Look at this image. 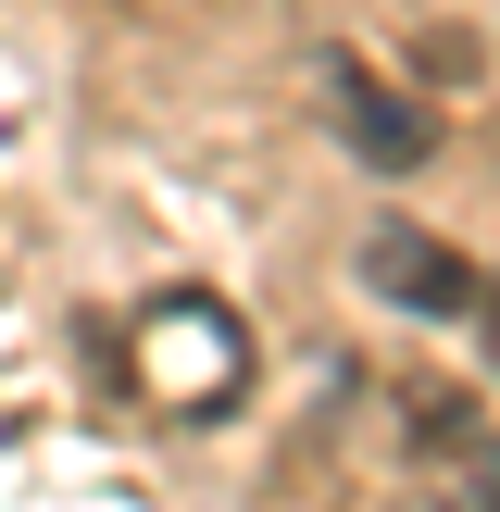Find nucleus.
I'll return each mask as SVG.
<instances>
[{"label": "nucleus", "mask_w": 500, "mask_h": 512, "mask_svg": "<svg viewBox=\"0 0 500 512\" xmlns=\"http://www.w3.org/2000/svg\"><path fill=\"white\" fill-rule=\"evenodd\" d=\"M325 113H338V138H350V163H363V175H413L425 150H438V125H425L388 75H363L350 50L325 63Z\"/></svg>", "instance_id": "obj_1"}, {"label": "nucleus", "mask_w": 500, "mask_h": 512, "mask_svg": "<svg viewBox=\"0 0 500 512\" xmlns=\"http://www.w3.org/2000/svg\"><path fill=\"white\" fill-rule=\"evenodd\" d=\"M363 288L400 300V313H425V325H450V313L488 300V288H475V263H463L450 238H425V225H375V238H363Z\"/></svg>", "instance_id": "obj_2"}, {"label": "nucleus", "mask_w": 500, "mask_h": 512, "mask_svg": "<svg viewBox=\"0 0 500 512\" xmlns=\"http://www.w3.org/2000/svg\"><path fill=\"white\" fill-rule=\"evenodd\" d=\"M475 512H500V450H488V463H475Z\"/></svg>", "instance_id": "obj_3"}, {"label": "nucleus", "mask_w": 500, "mask_h": 512, "mask_svg": "<svg viewBox=\"0 0 500 512\" xmlns=\"http://www.w3.org/2000/svg\"><path fill=\"white\" fill-rule=\"evenodd\" d=\"M475 313H488V350H500V300H475Z\"/></svg>", "instance_id": "obj_4"}]
</instances>
